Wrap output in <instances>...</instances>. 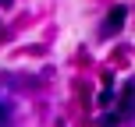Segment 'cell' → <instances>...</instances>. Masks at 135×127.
<instances>
[{"mask_svg": "<svg viewBox=\"0 0 135 127\" xmlns=\"http://www.w3.org/2000/svg\"><path fill=\"white\" fill-rule=\"evenodd\" d=\"M7 117H11V109H7V102H0V124H7Z\"/></svg>", "mask_w": 135, "mask_h": 127, "instance_id": "3", "label": "cell"}, {"mask_svg": "<svg viewBox=\"0 0 135 127\" xmlns=\"http://www.w3.org/2000/svg\"><path fill=\"white\" fill-rule=\"evenodd\" d=\"M132 102H135V81H128L124 85V99H121V117L132 113Z\"/></svg>", "mask_w": 135, "mask_h": 127, "instance_id": "2", "label": "cell"}, {"mask_svg": "<svg viewBox=\"0 0 135 127\" xmlns=\"http://www.w3.org/2000/svg\"><path fill=\"white\" fill-rule=\"evenodd\" d=\"M124 14H128L124 7H114V11L107 14V25H103V32H107V35H110V32H117V28L124 25Z\"/></svg>", "mask_w": 135, "mask_h": 127, "instance_id": "1", "label": "cell"}]
</instances>
